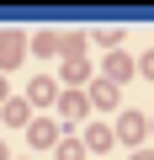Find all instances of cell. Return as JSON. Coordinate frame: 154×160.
<instances>
[{
	"label": "cell",
	"mask_w": 154,
	"mask_h": 160,
	"mask_svg": "<svg viewBox=\"0 0 154 160\" xmlns=\"http://www.w3.org/2000/svg\"><path fill=\"white\" fill-rule=\"evenodd\" d=\"M143 133H149V118H138V112H122L112 139H122V144H143Z\"/></svg>",
	"instance_id": "6da1fadb"
},
{
	"label": "cell",
	"mask_w": 154,
	"mask_h": 160,
	"mask_svg": "<svg viewBox=\"0 0 154 160\" xmlns=\"http://www.w3.org/2000/svg\"><path fill=\"white\" fill-rule=\"evenodd\" d=\"M27 96H32L37 107H53V102H58V80H48V75H43V80H32Z\"/></svg>",
	"instance_id": "7a4b0ae2"
},
{
	"label": "cell",
	"mask_w": 154,
	"mask_h": 160,
	"mask_svg": "<svg viewBox=\"0 0 154 160\" xmlns=\"http://www.w3.org/2000/svg\"><path fill=\"white\" fill-rule=\"evenodd\" d=\"M11 64H21V38H16V32L0 38V69H11Z\"/></svg>",
	"instance_id": "3957f363"
},
{
	"label": "cell",
	"mask_w": 154,
	"mask_h": 160,
	"mask_svg": "<svg viewBox=\"0 0 154 160\" xmlns=\"http://www.w3.org/2000/svg\"><path fill=\"white\" fill-rule=\"evenodd\" d=\"M27 133H32V144H37V149H48V144H58V123H32Z\"/></svg>",
	"instance_id": "277c9868"
},
{
	"label": "cell",
	"mask_w": 154,
	"mask_h": 160,
	"mask_svg": "<svg viewBox=\"0 0 154 160\" xmlns=\"http://www.w3.org/2000/svg\"><path fill=\"white\" fill-rule=\"evenodd\" d=\"M112 144H117V139H112V128H101V123H96V128L85 133V149H96V155H106Z\"/></svg>",
	"instance_id": "5b68a950"
},
{
	"label": "cell",
	"mask_w": 154,
	"mask_h": 160,
	"mask_svg": "<svg viewBox=\"0 0 154 160\" xmlns=\"http://www.w3.org/2000/svg\"><path fill=\"white\" fill-rule=\"evenodd\" d=\"M91 102L96 107H117V86H112V80H96V86H91Z\"/></svg>",
	"instance_id": "8992f818"
},
{
	"label": "cell",
	"mask_w": 154,
	"mask_h": 160,
	"mask_svg": "<svg viewBox=\"0 0 154 160\" xmlns=\"http://www.w3.org/2000/svg\"><path fill=\"white\" fill-rule=\"evenodd\" d=\"M58 107H64V118H85V107H91V102H85V91H69Z\"/></svg>",
	"instance_id": "52a82bcc"
},
{
	"label": "cell",
	"mask_w": 154,
	"mask_h": 160,
	"mask_svg": "<svg viewBox=\"0 0 154 160\" xmlns=\"http://www.w3.org/2000/svg\"><path fill=\"white\" fill-rule=\"evenodd\" d=\"M106 69H112V80H128V75H133V59H128V53H112Z\"/></svg>",
	"instance_id": "ba28073f"
},
{
	"label": "cell",
	"mask_w": 154,
	"mask_h": 160,
	"mask_svg": "<svg viewBox=\"0 0 154 160\" xmlns=\"http://www.w3.org/2000/svg\"><path fill=\"white\" fill-rule=\"evenodd\" d=\"M64 75H69V80H85V75H91V64H85V59H69V64H64Z\"/></svg>",
	"instance_id": "9c48e42d"
},
{
	"label": "cell",
	"mask_w": 154,
	"mask_h": 160,
	"mask_svg": "<svg viewBox=\"0 0 154 160\" xmlns=\"http://www.w3.org/2000/svg\"><path fill=\"white\" fill-rule=\"evenodd\" d=\"M32 48H37V53H43V59H48V53H58V38H53V32H43V38H37V43H32Z\"/></svg>",
	"instance_id": "30bf717a"
},
{
	"label": "cell",
	"mask_w": 154,
	"mask_h": 160,
	"mask_svg": "<svg viewBox=\"0 0 154 160\" xmlns=\"http://www.w3.org/2000/svg\"><path fill=\"white\" fill-rule=\"evenodd\" d=\"M58 160H85V144H58Z\"/></svg>",
	"instance_id": "8fae6325"
},
{
	"label": "cell",
	"mask_w": 154,
	"mask_h": 160,
	"mask_svg": "<svg viewBox=\"0 0 154 160\" xmlns=\"http://www.w3.org/2000/svg\"><path fill=\"white\" fill-rule=\"evenodd\" d=\"M6 123H27V102H11L6 107Z\"/></svg>",
	"instance_id": "7c38bea8"
},
{
	"label": "cell",
	"mask_w": 154,
	"mask_h": 160,
	"mask_svg": "<svg viewBox=\"0 0 154 160\" xmlns=\"http://www.w3.org/2000/svg\"><path fill=\"white\" fill-rule=\"evenodd\" d=\"M138 75H149V80H154V48H149V53L138 59Z\"/></svg>",
	"instance_id": "4fadbf2b"
},
{
	"label": "cell",
	"mask_w": 154,
	"mask_h": 160,
	"mask_svg": "<svg viewBox=\"0 0 154 160\" xmlns=\"http://www.w3.org/2000/svg\"><path fill=\"white\" fill-rule=\"evenodd\" d=\"M133 160H154V149H138V155H133Z\"/></svg>",
	"instance_id": "5bb4252c"
},
{
	"label": "cell",
	"mask_w": 154,
	"mask_h": 160,
	"mask_svg": "<svg viewBox=\"0 0 154 160\" xmlns=\"http://www.w3.org/2000/svg\"><path fill=\"white\" fill-rule=\"evenodd\" d=\"M0 102H6V80H0Z\"/></svg>",
	"instance_id": "9a60e30c"
},
{
	"label": "cell",
	"mask_w": 154,
	"mask_h": 160,
	"mask_svg": "<svg viewBox=\"0 0 154 160\" xmlns=\"http://www.w3.org/2000/svg\"><path fill=\"white\" fill-rule=\"evenodd\" d=\"M0 160H6V144H0Z\"/></svg>",
	"instance_id": "2e32d148"
},
{
	"label": "cell",
	"mask_w": 154,
	"mask_h": 160,
	"mask_svg": "<svg viewBox=\"0 0 154 160\" xmlns=\"http://www.w3.org/2000/svg\"><path fill=\"white\" fill-rule=\"evenodd\" d=\"M149 133H154V118H149Z\"/></svg>",
	"instance_id": "e0dca14e"
}]
</instances>
